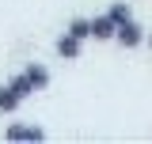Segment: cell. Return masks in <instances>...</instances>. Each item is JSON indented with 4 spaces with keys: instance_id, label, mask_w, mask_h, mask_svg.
<instances>
[{
    "instance_id": "8",
    "label": "cell",
    "mask_w": 152,
    "mask_h": 144,
    "mask_svg": "<svg viewBox=\"0 0 152 144\" xmlns=\"http://www.w3.org/2000/svg\"><path fill=\"white\" fill-rule=\"evenodd\" d=\"M65 31H69V34H76V38H84V42H88V38H95V34H91V19H69V27H65Z\"/></svg>"
},
{
    "instance_id": "2",
    "label": "cell",
    "mask_w": 152,
    "mask_h": 144,
    "mask_svg": "<svg viewBox=\"0 0 152 144\" xmlns=\"http://www.w3.org/2000/svg\"><path fill=\"white\" fill-rule=\"evenodd\" d=\"M4 140H46V129L31 125V121H12L4 129Z\"/></svg>"
},
{
    "instance_id": "3",
    "label": "cell",
    "mask_w": 152,
    "mask_h": 144,
    "mask_svg": "<svg viewBox=\"0 0 152 144\" xmlns=\"http://www.w3.org/2000/svg\"><path fill=\"white\" fill-rule=\"evenodd\" d=\"M57 57H61V61H80V53H84V38H76V34H69V31H65V34L57 38Z\"/></svg>"
},
{
    "instance_id": "5",
    "label": "cell",
    "mask_w": 152,
    "mask_h": 144,
    "mask_svg": "<svg viewBox=\"0 0 152 144\" xmlns=\"http://www.w3.org/2000/svg\"><path fill=\"white\" fill-rule=\"evenodd\" d=\"M91 34H95V42H114V34H118V23H114V19L103 12V15H95V19H91Z\"/></svg>"
},
{
    "instance_id": "1",
    "label": "cell",
    "mask_w": 152,
    "mask_h": 144,
    "mask_svg": "<svg viewBox=\"0 0 152 144\" xmlns=\"http://www.w3.org/2000/svg\"><path fill=\"white\" fill-rule=\"evenodd\" d=\"M114 42H118L122 49H137V46H145V42H148V31H145L137 19H129V23H122V27H118Z\"/></svg>"
},
{
    "instance_id": "9",
    "label": "cell",
    "mask_w": 152,
    "mask_h": 144,
    "mask_svg": "<svg viewBox=\"0 0 152 144\" xmlns=\"http://www.w3.org/2000/svg\"><path fill=\"white\" fill-rule=\"evenodd\" d=\"M148 49H152V31H148Z\"/></svg>"
},
{
    "instance_id": "6",
    "label": "cell",
    "mask_w": 152,
    "mask_h": 144,
    "mask_svg": "<svg viewBox=\"0 0 152 144\" xmlns=\"http://www.w3.org/2000/svg\"><path fill=\"white\" fill-rule=\"evenodd\" d=\"M23 72L31 76V84H34L38 91H46V87H50V68H46V65H38V61H31V65H27Z\"/></svg>"
},
{
    "instance_id": "7",
    "label": "cell",
    "mask_w": 152,
    "mask_h": 144,
    "mask_svg": "<svg viewBox=\"0 0 152 144\" xmlns=\"http://www.w3.org/2000/svg\"><path fill=\"white\" fill-rule=\"evenodd\" d=\"M107 15H110L114 23H118V27H122V23H129V19H133V8H129V0H114L110 8H107Z\"/></svg>"
},
{
    "instance_id": "4",
    "label": "cell",
    "mask_w": 152,
    "mask_h": 144,
    "mask_svg": "<svg viewBox=\"0 0 152 144\" xmlns=\"http://www.w3.org/2000/svg\"><path fill=\"white\" fill-rule=\"evenodd\" d=\"M23 106V95H19V87L8 80V84H0V114H15V110Z\"/></svg>"
}]
</instances>
